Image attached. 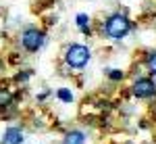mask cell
Masks as SVG:
<instances>
[{"mask_svg":"<svg viewBox=\"0 0 156 144\" xmlns=\"http://www.w3.org/2000/svg\"><path fill=\"white\" fill-rule=\"evenodd\" d=\"M129 29H131L129 19H127L125 15H121V13L110 15L106 19V23H104V34H106L110 40H121V38H125L129 34Z\"/></svg>","mask_w":156,"mask_h":144,"instance_id":"1","label":"cell"},{"mask_svg":"<svg viewBox=\"0 0 156 144\" xmlns=\"http://www.w3.org/2000/svg\"><path fill=\"white\" fill-rule=\"evenodd\" d=\"M90 48L83 46V44H71V46L67 48V54H65V61H67V65L73 67V69H83L85 65H87V61H90Z\"/></svg>","mask_w":156,"mask_h":144,"instance_id":"2","label":"cell"},{"mask_svg":"<svg viewBox=\"0 0 156 144\" xmlns=\"http://www.w3.org/2000/svg\"><path fill=\"white\" fill-rule=\"evenodd\" d=\"M21 44H23L25 50L37 52L40 48L44 46V31L37 29V27H27L23 34H21Z\"/></svg>","mask_w":156,"mask_h":144,"instance_id":"3","label":"cell"},{"mask_svg":"<svg viewBox=\"0 0 156 144\" xmlns=\"http://www.w3.org/2000/svg\"><path fill=\"white\" fill-rule=\"evenodd\" d=\"M133 94L137 98H152L156 94V86L150 77H140L133 82Z\"/></svg>","mask_w":156,"mask_h":144,"instance_id":"4","label":"cell"},{"mask_svg":"<svg viewBox=\"0 0 156 144\" xmlns=\"http://www.w3.org/2000/svg\"><path fill=\"white\" fill-rule=\"evenodd\" d=\"M23 142V132L19 127H6L2 136V144H21Z\"/></svg>","mask_w":156,"mask_h":144,"instance_id":"5","label":"cell"},{"mask_svg":"<svg viewBox=\"0 0 156 144\" xmlns=\"http://www.w3.org/2000/svg\"><path fill=\"white\" fill-rule=\"evenodd\" d=\"M62 144H85V134L79 132V130H73V132H69L65 136Z\"/></svg>","mask_w":156,"mask_h":144,"instance_id":"6","label":"cell"},{"mask_svg":"<svg viewBox=\"0 0 156 144\" xmlns=\"http://www.w3.org/2000/svg\"><path fill=\"white\" fill-rule=\"evenodd\" d=\"M75 23H77V27H79L83 34L90 36V17H87L85 13H79V15L75 17Z\"/></svg>","mask_w":156,"mask_h":144,"instance_id":"7","label":"cell"},{"mask_svg":"<svg viewBox=\"0 0 156 144\" xmlns=\"http://www.w3.org/2000/svg\"><path fill=\"white\" fill-rule=\"evenodd\" d=\"M11 102H12L11 90H0V107H9Z\"/></svg>","mask_w":156,"mask_h":144,"instance_id":"8","label":"cell"},{"mask_svg":"<svg viewBox=\"0 0 156 144\" xmlns=\"http://www.w3.org/2000/svg\"><path fill=\"white\" fill-rule=\"evenodd\" d=\"M56 96H58L62 102H71L73 100V94H71V90H67V88H60L58 92H56Z\"/></svg>","mask_w":156,"mask_h":144,"instance_id":"9","label":"cell"},{"mask_svg":"<svg viewBox=\"0 0 156 144\" xmlns=\"http://www.w3.org/2000/svg\"><path fill=\"white\" fill-rule=\"evenodd\" d=\"M148 69L152 75H156V52H152L150 57H148Z\"/></svg>","mask_w":156,"mask_h":144,"instance_id":"10","label":"cell"},{"mask_svg":"<svg viewBox=\"0 0 156 144\" xmlns=\"http://www.w3.org/2000/svg\"><path fill=\"white\" fill-rule=\"evenodd\" d=\"M108 77H110L112 82H119V79H123V71H117V69H112V71H108Z\"/></svg>","mask_w":156,"mask_h":144,"instance_id":"11","label":"cell"}]
</instances>
